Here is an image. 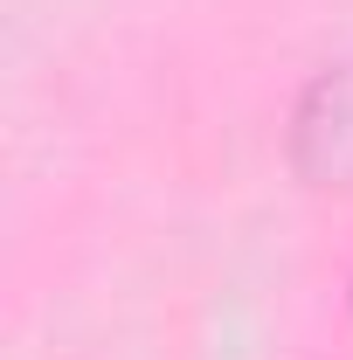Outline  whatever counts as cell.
I'll use <instances>...</instances> for the list:
<instances>
[{
	"label": "cell",
	"mask_w": 353,
	"mask_h": 360,
	"mask_svg": "<svg viewBox=\"0 0 353 360\" xmlns=\"http://www.w3.org/2000/svg\"><path fill=\"white\" fill-rule=\"evenodd\" d=\"M298 167L333 187H353V63L326 70L298 104Z\"/></svg>",
	"instance_id": "cell-1"
}]
</instances>
